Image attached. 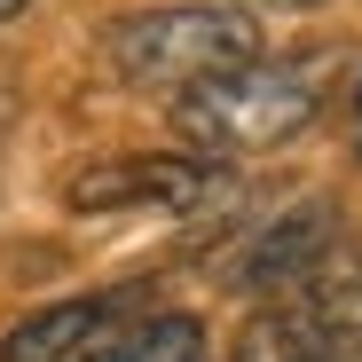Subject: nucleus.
I'll return each instance as SVG.
<instances>
[{"mask_svg": "<svg viewBox=\"0 0 362 362\" xmlns=\"http://www.w3.org/2000/svg\"><path fill=\"white\" fill-rule=\"evenodd\" d=\"M291 308L315 339V362H362V245H339L291 291Z\"/></svg>", "mask_w": 362, "mask_h": 362, "instance_id": "6", "label": "nucleus"}, {"mask_svg": "<svg viewBox=\"0 0 362 362\" xmlns=\"http://www.w3.org/2000/svg\"><path fill=\"white\" fill-rule=\"evenodd\" d=\"M87 362H213V354H205V323L197 315H134Z\"/></svg>", "mask_w": 362, "mask_h": 362, "instance_id": "7", "label": "nucleus"}, {"mask_svg": "<svg viewBox=\"0 0 362 362\" xmlns=\"http://www.w3.org/2000/svg\"><path fill=\"white\" fill-rule=\"evenodd\" d=\"M228 173L205 158H103L71 173V213H205L221 205Z\"/></svg>", "mask_w": 362, "mask_h": 362, "instance_id": "3", "label": "nucleus"}, {"mask_svg": "<svg viewBox=\"0 0 362 362\" xmlns=\"http://www.w3.org/2000/svg\"><path fill=\"white\" fill-rule=\"evenodd\" d=\"M354 118H362V103H354Z\"/></svg>", "mask_w": 362, "mask_h": 362, "instance_id": "10", "label": "nucleus"}, {"mask_svg": "<svg viewBox=\"0 0 362 362\" xmlns=\"http://www.w3.org/2000/svg\"><path fill=\"white\" fill-rule=\"evenodd\" d=\"M315 103H323V64H260L252 55L236 71L197 79L173 103V127L213 158H252V150L291 142L315 118Z\"/></svg>", "mask_w": 362, "mask_h": 362, "instance_id": "1", "label": "nucleus"}, {"mask_svg": "<svg viewBox=\"0 0 362 362\" xmlns=\"http://www.w3.org/2000/svg\"><path fill=\"white\" fill-rule=\"evenodd\" d=\"M8 16H24V0H0V24H8Z\"/></svg>", "mask_w": 362, "mask_h": 362, "instance_id": "9", "label": "nucleus"}, {"mask_svg": "<svg viewBox=\"0 0 362 362\" xmlns=\"http://www.w3.org/2000/svg\"><path fill=\"white\" fill-rule=\"evenodd\" d=\"M339 245H346V236H339V213H331L323 197H308V205H291L284 221H268L252 245L236 252V284H245V291H276V299H291V291L308 284Z\"/></svg>", "mask_w": 362, "mask_h": 362, "instance_id": "5", "label": "nucleus"}, {"mask_svg": "<svg viewBox=\"0 0 362 362\" xmlns=\"http://www.w3.org/2000/svg\"><path fill=\"white\" fill-rule=\"evenodd\" d=\"M228 362H315V339H308V323H299V308L284 299V308H260L245 331H236Z\"/></svg>", "mask_w": 362, "mask_h": 362, "instance_id": "8", "label": "nucleus"}, {"mask_svg": "<svg viewBox=\"0 0 362 362\" xmlns=\"http://www.w3.org/2000/svg\"><path fill=\"white\" fill-rule=\"evenodd\" d=\"M142 315V284H110V291H79V299H55V308H32L24 323L0 331V362H87L118 323Z\"/></svg>", "mask_w": 362, "mask_h": 362, "instance_id": "4", "label": "nucleus"}, {"mask_svg": "<svg viewBox=\"0 0 362 362\" xmlns=\"http://www.w3.org/2000/svg\"><path fill=\"white\" fill-rule=\"evenodd\" d=\"M252 55H260V32L236 8H142L103 32V64L127 87H165V95H189L197 79L236 71Z\"/></svg>", "mask_w": 362, "mask_h": 362, "instance_id": "2", "label": "nucleus"}]
</instances>
